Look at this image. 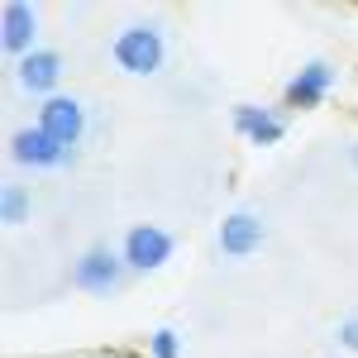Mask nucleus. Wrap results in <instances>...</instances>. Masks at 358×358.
Segmentation results:
<instances>
[{
    "instance_id": "nucleus-10",
    "label": "nucleus",
    "mask_w": 358,
    "mask_h": 358,
    "mask_svg": "<svg viewBox=\"0 0 358 358\" xmlns=\"http://www.w3.org/2000/svg\"><path fill=\"white\" fill-rule=\"evenodd\" d=\"M15 77H20V86H24V91L43 96V91H53V86L62 82V57L48 53V48H34L29 57H20Z\"/></svg>"
},
{
    "instance_id": "nucleus-12",
    "label": "nucleus",
    "mask_w": 358,
    "mask_h": 358,
    "mask_svg": "<svg viewBox=\"0 0 358 358\" xmlns=\"http://www.w3.org/2000/svg\"><path fill=\"white\" fill-rule=\"evenodd\" d=\"M182 344H177V330H158L153 334V358H177Z\"/></svg>"
},
{
    "instance_id": "nucleus-9",
    "label": "nucleus",
    "mask_w": 358,
    "mask_h": 358,
    "mask_svg": "<svg viewBox=\"0 0 358 358\" xmlns=\"http://www.w3.org/2000/svg\"><path fill=\"white\" fill-rule=\"evenodd\" d=\"M234 129L248 138V143H258V148H268L277 138L287 134V120L268 106H234Z\"/></svg>"
},
{
    "instance_id": "nucleus-4",
    "label": "nucleus",
    "mask_w": 358,
    "mask_h": 358,
    "mask_svg": "<svg viewBox=\"0 0 358 358\" xmlns=\"http://www.w3.org/2000/svg\"><path fill=\"white\" fill-rule=\"evenodd\" d=\"M120 277H124V258H115L110 248H91V253L77 258L72 282H77L82 292H91V296H110L115 287H120Z\"/></svg>"
},
{
    "instance_id": "nucleus-5",
    "label": "nucleus",
    "mask_w": 358,
    "mask_h": 358,
    "mask_svg": "<svg viewBox=\"0 0 358 358\" xmlns=\"http://www.w3.org/2000/svg\"><path fill=\"white\" fill-rule=\"evenodd\" d=\"M10 158L24 167H62V163H72V148H62L57 138H48L34 124V129H15L10 134Z\"/></svg>"
},
{
    "instance_id": "nucleus-1",
    "label": "nucleus",
    "mask_w": 358,
    "mask_h": 358,
    "mask_svg": "<svg viewBox=\"0 0 358 358\" xmlns=\"http://www.w3.org/2000/svg\"><path fill=\"white\" fill-rule=\"evenodd\" d=\"M115 62L134 77H153L163 67V34L158 24H129L115 38Z\"/></svg>"
},
{
    "instance_id": "nucleus-2",
    "label": "nucleus",
    "mask_w": 358,
    "mask_h": 358,
    "mask_svg": "<svg viewBox=\"0 0 358 358\" xmlns=\"http://www.w3.org/2000/svg\"><path fill=\"white\" fill-rule=\"evenodd\" d=\"M124 268H134V273H158L167 258H172V234L158 229V224H134L129 234H124Z\"/></svg>"
},
{
    "instance_id": "nucleus-11",
    "label": "nucleus",
    "mask_w": 358,
    "mask_h": 358,
    "mask_svg": "<svg viewBox=\"0 0 358 358\" xmlns=\"http://www.w3.org/2000/svg\"><path fill=\"white\" fill-rule=\"evenodd\" d=\"M24 215H29V196H24V187H5V224H24Z\"/></svg>"
},
{
    "instance_id": "nucleus-3",
    "label": "nucleus",
    "mask_w": 358,
    "mask_h": 358,
    "mask_svg": "<svg viewBox=\"0 0 358 358\" xmlns=\"http://www.w3.org/2000/svg\"><path fill=\"white\" fill-rule=\"evenodd\" d=\"M38 129H43L48 138H57L62 148L82 143V134H86L82 101H72V96H48V101L38 106Z\"/></svg>"
},
{
    "instance_id": "nucleus-6",
    "label": "nucleus",
    "mask_w": 358,
    "mask_h": 358,
    "mask_svg": "<svg viewBox=\"0 0 358 358\" xmlns=\"http://www.w3.org/2000/svg\"><path fill=\"white\" fill-rule=\"evenodd\" d=\"M330 86H334V67L330 62H306L301 72L287 82V106H296V110H310V106H320L325 96H330Z\"/></svg>"
},
{
    "instance_id": "nucleus-8",
    "label": "nucleus",
    "mask_w": 358,
    "mask_h": 358,
    "mask_svg": "<svg viewBox=\"0 0 358 358\" xmlns=\"http://www.w3.org/2000/svg\"><path fill=\"white\" fill-rule=\"evenodd\" d=\"M258 244H263V220L253 210H234L220 224V253L224 258H248V253H258Z\"/></svg>"
},
{
    "instance_id": "nucleus-7",
    "label": "nucleus",
    "mask_w": 358,
    "mask_h": 358,
    "mask_svg": "<svg viewBox=\"0 0 358 358\" xmlns=\"http://www.w3.org/2000/svg\"><path fill=\"white\" fill-rule=\"evenodd\" d=\"M0 24H5V53L10 57H29L34 53V34H38V15H34V5L24 0H10L5 10H0Z\"/></svg>"
},
{
    "instance_id": "nucleus-13",
    "label": "nucleus",
    "mask_w": 358,
    "mask_h": 358,
    "mask_svg": "<svg viewBox=\"0 0 358 358\" xmlns=\"http://www.w3.org/2000/svg\"><path fill=\"white\" fill-rule=\"evenodd\" d=\"M339 344H344V349H354V354H358V315H349V320L339 325Z\"/></svg>"
}]
</instances>
